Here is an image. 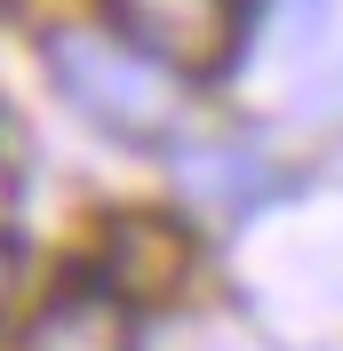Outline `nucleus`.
<instances>
[{
    "label": "nucleus",
    "mask_w": 343,
    "mask_h": 351,
    "mask_svg": "<svg viewBox=\"0 0 343 351\" xmlns=\"http://www.w3.org/2000/svg\"><path fill=\"white\" fill-rule=\"evenodd\" d=\"M192 232L176 216H112L104 223V247H96V280L128 304H160L192 280Z\"/></svg>",
    "instance_id": "3"
},
{
    "label": "nucleus",
    "mask_w": 343,
    "mask_h": 351,
    "mask_svg": "<svg viewBox=\"0 0 343 351\" xmlns=\"http://www.w3.org/2000/svg\"><path fill=\"white\" fill-rule=\"evenodd\" d=\"M128 295H112L96 271L72 287H56L32 328H24V351H136V319H128Z\"/></svg>",
    "instance_id": "4"
},
{
    "label": "nucleus",
    "mask_w": 343,
    "mask_h": 351,
    "mask_svg": "<svg viewBox=\"0 0 343 351\" xmlns=\"http://www.w3.org/2000/svg\"><path fill=\"white\" fill-rule=\"evenodd\" d=\"M0 199H8V192H0Z\"/></svg>",
    "instance_id": "7"
},
{
    "label": "nucleus",
    "mask_w": 343,
    "mask_h": 351,
    "mask_svg": "<svg viewBox=\"0 0 343 351\" xmlns=\"http://www.w3.org/2000/svg\"><path fill=\"white\" fill-rule=\"evenodd\" d=\"M104 8H112V32L160 56L176 80L224 72L239 48V16H248V0H104Z\"/></svg>",
    "instance_id": "2"
},
{
    "label": "nucleus",
    "mask_w": 343,
    "mask_h": 351,
    "mask_svg": "<svg viewBox=\"0 0 343 351\" xmlns=\"http://www.w3.org/2000/svg\"><path fill=\"white\" fill-rule=\"evenodd\" d=\"M136 351H239V343L215 328V319H176V328H160L152 343H136Z\"/></svg>",
    "instance_id": "5"
},
{
    "label": "nucleus",
    "mask_w": 343,
    "mask_h": 351,
    "mask_svg": "<svg viewBox=\"0 0 343 351\" xmlns=\"http://www.w3.org/2000/svg\"><path fill=\"white\" fill-rule=\"evenodd\" d=\"M8 295H16V247L0 240V311H8Z\"/></svg>",
    "instance_id": "6"
},
{
    "label": "nucleus",
    "mask_w": 343,
    "mask_h": 351,
    "mask_svg": "<svg viewBox=\"0 0 343 351\" xmlns=\"http://www.w3.org/2000/svg\"><path fill=\"white\" fill-rule=\"evenodd\" d=\"M48 72L72 104L96 120V128L128 136V144H160V136L184 128V88L160 56H144L120 32H96V24H56L48 32Z\"/></svg>",
    "instance_id": "1"
}]
</instances>
